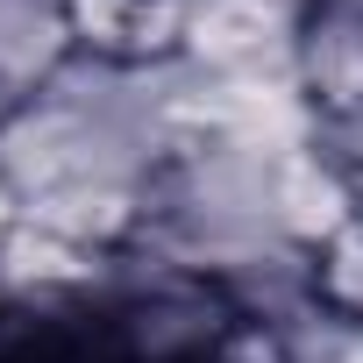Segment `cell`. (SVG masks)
Listing matches in <instances>:
<instances>
[{
    "instance_id": "cell-1",
    "label": "cell",
    "mask_w": 363,
    "mask_h": 363,
    "mask_svg": "<svg viewBox=\"0 0 363 363\" xmlns=\"http://www.w3.org/2000/svg\"><path fill=\"white\" fill-rule=\"evenodd\" d=\"M313 0H171V57L207 79H292Z\"/></svg>"
},
{
    "instance_id": "cell-2",
    "label": "cell",
    "mask_w": 363,
    "mask_h": 363,
    "mask_svg": "<svg viewBox=\"0 0 363 363\" xmlns=\"http://www.w3.org/2000/svg\"><path fill=\"white\" fill-rule=\"evenodd\" d=\"M100 285H121L114 257H93L36 221H22L8 242H0V292L8 306H72V299H93Z\"/></svg>"
},
{
    "instance_id": "cell-3",
    "label": "cell",
    "mask_w": 363,
    "mask_h": 363,
    "mask_svg": "<svg viewBox=\"0 0 363 363\" xmlns=\"http://www.w3.org/2000/svg\"><path fill=\"white\" fill-rule=\"evenodd\" d=\"M292 79L320 121L363 107V0H313Z\"/></svg>"
},
{
    "instance_id": "cell-4",
    "label": "cell",
    "mask_w": 363,
    "mask_h": 363,
    "mask_svg": "<svg viewBox=\"0 0 363 363\" xmlns=\"http://www.w3.org/2000/svg\"><path fill=\"white\" fill-rule=\"evenodd\" d=\"M278 221H285V235L306 257H320L349 221H363V193L335 171V157L320 150V135L278 150Z\"/></svg>"
},
{
    "instance_id": "cell-5",
    "label": "cell",
    "mask_w": 363,
    "mask_h": 363,
    "mask_svg": "<svg viewBox=\"0 0 363 363\" xmlns=\"http://www.w3.org/2000/svg\"><path fill=\"white\" fill-rule=\"evenodd\" d=\"M79 57L65 0H0V93L29 100Z\"/></svg>"
},
{
    "instance_id": "cell-6",
    "label": "cell",
    "mask_w": 363,
    "mask_h": 363,
    "mask_svg": "<svg viewBox=\"0 0 363 363\" xmlns=\"http://www.w3.org/2000/svg\"><path fill=\"white\" fill-rule=\"evenodd\" d=\"M313 299H320L328 313L363 320V221H349V228L313 257Z\"/></svg>"
},
{
    "instance_id": "cell-7",
    "label": "cell",
    "mask_w": 363,
    "mask_h": 363,
    "mask_svg": "<svg viewBox=\"0 0 363 363\" xmlns=\"http://www.w3.org/2000/svg\"><path fill=\"white\" fill-rule=\"evenodd\" d=\"M320 150L335 157V171H342L349 186L363 193V107H349V114H335V121H320Z\"/></svg>"
},
{
    "instance_id": "cell-8",
    "label": "cell",
    "mask_w": 363,
    "mask_h": 363,
    "mask_svg": "<svg viewBox=\"0 0 363 363\" xmlns=\"http://www.w3.org/2000/svg\"><path fill=\"white\" fill-rule=\"evenodd\" d=\"M22 228V207H15V193H8V178H0V242H8Z\"/></svg>"
},
{
    "instance_id": "cell-9",
    "label": "cell",
    "mask_w": 363,
    "mask_h": 363,
    "mask_svg": "<svg viewBox=\"0 0 363 363\" xmlns=\"http://www.w3.org/2000/svg\"><path fill=\"white\" fill-rule=\"evenodd\" d=\"M0 335H8V292H0Z\"/></svg>"
}]
</instances>
